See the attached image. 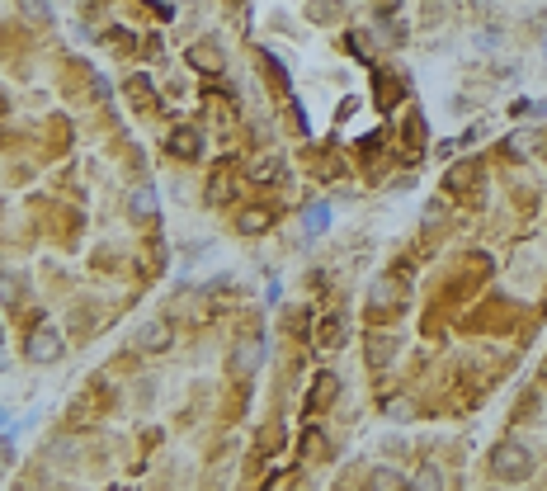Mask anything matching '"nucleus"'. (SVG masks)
I'll return each mask as SVG.
<instances>
[{"label": "nucleus", "mask_w": 547, "mask_h": 491, "mask_svg": "<svg viewBox=\"0 0 547 491\" xmlns=\"http://www.w3.org/2000/svg\"><path fill=\"white\" fill-rule=\"evenodd\" d=\"M132 212H137V217H151V212H156V189H137V194H132Z\"/></svg>", "instance_id": "9d476101"}, {"label": "nucleus", "mask_w": 547, "mask_h": 491, "mask_svg": "<svg viewBox=\"0 0 547 491\" xmlns=\"http://www.w3.org/2000/svg\"><path fill=\"white\" fill-rule=\"evenodd\" d=\"M387 416H391V421H411V416H416V411H411V401L391 397V401H387Z\"/></svg>", "instance_id": "ddd939ff"}, {"label": "nucleus", "mask_w": 547, "mask_h": 491, "mask_svg": "<svg viewBox=\"0 0 547 491\" xmlns=\"http://www.w3.org/2000/svg\"><path fill=\"white\" fill-rule=\"evenodd\" d=\"M396 355V335H368V364H391Z\"/></svg>", "instance_id": "423d86ee"}, {"label": "nucleus", "mask_w": 547, "mask_h": 491, "mask_svg": "<svg viewBox=\"0 0 547 491\" xmlns=\"http://www.w3.org/2000/svg\"><path fill=\"white\" fill-rule=\"evenodd\" d=\"M335 387H340L335 373H316V383H312V411H326L330 401H335Z\"/></svg>", "instance_id": "20e7f679"}, {"label": "nucleus", "mask_w": 547, "mask_h": 491, "mask_svg": "<svg viewBox=\"0 0 547 491\" xmlns=\"http://www.w3.org/2000/svg\"><path fill=\"white\" fill-rule=\"evenodd\" d=\"M278 166H283V161H278V156H269V161H260V166H255L250 175H255V180H278Z\"/></svg>", "instance_id": "f8f14e48"}, {"label": "nucleus", "mask_w": 547, "mask_h": 491, "mask_svg": "<svg viewBox=\"0 0 547 491\" xmlns=\"http://www.w3.org/2000/svg\"><path fill=\"white\" fill-rule=\"evenodd\" d=\"M232 359H236V373H255V364H260V340H241Z\"/></svg>", "instance_id": "0eeeda50"}, {"label": "nucleus", "mask_w": 547, "mask_h": 491, "mask_svg": "<svg viewBox=\"0 0 547 491\" xmlns=\"http://www.w3.org/2000/svg\"><path fill=\"white\" fill-rule=\"evenodd\" d=\"M302 227H307V237H321L330 227V208L326 203H312V212H302Z\"/></svg>", "instance_id": "6e6552de"}, {"label": "nucleus", "mask_w": 547, "mask_h": 491, "mask_svg": "<svg viewBox=\"0 0 547 491\" xmlns=\"http://www.w3.org/2000/svg\"><path fill=\"white\" fill-rule=\"evenodd\" d=\"M269 222H274V212H269V208H246L241 217H236V227H241L246 237H255V232H269Z\"/></svg>", "instance_id": "39448f33"}, {"label": "nucleus", "mask_w": 547, "mask_h": 491, "mask_svg": "<svg viewBox=\"0 0 547 491\" xmlns=\"http://www.w3.org/2000/svg\"><path fill=\"white\" fill-rule=\"evenodd\" d=\"M170 151H175V156H198V151H203V137H189V133H184V137H170Z\"/></svg>", "instance_id": "1a4fd4ad"}, {"label": "nucleus", "mask_w": 547, "mask_h": 491, "mask_svg": "<svg viewBox=\"0 0 547 491\" xmlns=\"http://www.w3.org/2000/svg\"><path fill=\"white\" fill-rule=\"evenodd\" d=\"M24 355L33 359V364H57V359H62V335H57L53 326H38V331L24 340Z\"/></svg>", "instance_id": "f03ea898"}, {"label": "nucleus", "mask_w": 547, "mask_h": 491, "mask_svg": "<svg viewBox=\"0 0 547 491\" xmlns=\"http://www.w3.org/2000/svg\"><path fill=\"white\" fill-rule=\"evenodd\" d=\"M340 335H345V326H340V317H326V326H321V345H340Z\"/></svg>", "instance_id": "9b49d317"}, {"label": "nucleus", "mask_w": 547, "mask_h": 491, "mask_svg": "<svg viewBox=\"0 0 547 491\" xmlns=\"http://www.w3.org/2000/svg\"><path fill=\"white\" fill-rule=\"evenodd\" d=\"M170 340H175V331H170V321H146L142 331H137V345H142V350H151V355L170 350Z\"/></svg>", "instance_id": "7ed1b4c3"}, {"label": "nucleus", "mask_w": 547, "mask_h": 491, "mask_svg": "<svg viewBox=\"0 0 547 491\" xmlns=\"http://www.w3.org/2000/svg\"><path fill=\"white\" fill-rule=\"evenodd\" d=\"M373 487H406V477H396L391 468H378V477H373Z\"/></svg>", "instance_id": "2eb2a0df"}, {"label": "nucleus", "mask_w": 547, "mask_h": 491, "mask_svg": "<svg viewBox=\"0 0 547 491\" xmlns=\"http://www.w3.org/2000/svg\"><path fill=\"white\" fill-rule=\"evenodd\" d=\"M491 473L500 482H524L529 473H534V453L524 449L519 439H505V444L491 449Z\"/></svg>", "instance_id": "f257e3e1"}, {"label": "nucleus", "mask_w": 547, "mask_h": 491, "mask_svg": "<svg viewBox=\"0 0 547 491\" xmlns=\"http://www.w3.org/2000/svg\"><path fill=\"white\" fill-rule=\"evenodd\" d=\"M420 487H443V477H439V468H434V463H425V468H420Z\"/></svg>", "instance_id": "4468645a"}]
</instances>
